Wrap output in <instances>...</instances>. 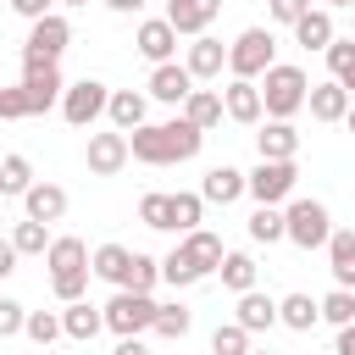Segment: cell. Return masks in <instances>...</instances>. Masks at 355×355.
I'll list each match as a JSON object with an SVG mask.
<instances>
[{
  "label": "cell",
  "instance_id": "cell-1",
  "mask_svg": "<svg viewBox=\"0 0 355 355\" xmlns=\"http://www.w3.org/2000/svg\"><path fill=\"white\" fill-rule=\"evenodd\" d=\"M200 144H205V133L178 111L172 122H144V128H133L128 133V150H133V161H144V166H172V161H194L200 155Z\"/></svg>",
  "mask_w": 355,
  "mask_h": 355
},
{
  "label": "cell",
  "instance_id": "cell-2",
  "mask_svg": "<svg viewBox=\"0 0 355 355\" xmlns=\"http://www.w3.org/2000/svg\"><path fill=\"white\" fill-rule=\"evenodd\" d=\"M44 266H50V288H55V300L61 305H72V300H83V288H89V244L78 239V233H61V239H50V250H44Z\"/></svg>",
  "mask_w": 355,
  "mask_h": 355
},
{
  "label": "cell",
  "instance_id": "cell-3",
  "mask_svg": "<svg viewBox=\"0 0 355 355\" xmlns=\"http://www.w3.org/2000/svg\"><path fill=\"white\" fill-rule=\"evenodd\" d=\"M305 100H311V78H305V67L277 61V67L261 78V105H266L272 122H288L294 111H305Z\"/></svg>",
  "mask_w": 355,
  "mask_h": 355
},
{
  "label": "cell",
  "instance_id": "cell-4",
  "mask_svg": "<svg viewBox=\"0 0 355 355\" xmlns=\"http://www.w3.org/2000/svg\"><path fill=\"white\" fill-rule=\"evenodd\" d=\"M67 44H72V22H67L61 11H50V17L28 22V39H22V67H61Z\"/></svg>",
  "mask_w": 355,
  "mask_h": 355
},
{
  "label": "cell",
  "instance_id": "cell-5",
  "mask_svg": "<svg viewBox=\"0 0 355 355\" xmlns=\"http://www.w3.org/2000/svg\"><path fill=\"white\" fill-rule=\"evenodd\" d=\"M277 67V39H272V28H244L233 44H227V72L233 78H266Z\"/></svg>",
  "mask_w": 355,
  "mask_h": 355
},
{
  "label": "cell",
  "instance_id": "cell-6",
  "mask_svg": "<svg viewBox=\"0 0 355 355\" xmlns=\"http://www.w3.org/2000/svg\"><path fill=\"white\" fill-rule=\"evenodd\" d=\"M283 227H288V244H300V250H327V239H333V216L322 200H288Z\"/></svg>",
  "mask_w": 355,
  "mask_h": 355
},
{
  "label": "cell",
  "instance_id": "cell-7",
  "mask_svg": "<svg viewBox=\"0 0 355 355\" xmlns=\"http://www.w3.org/2000/svg\"><path fill=\"white\" fill-rule=\"evenodd\" d=\"M100 311H105V327H111L116 338H139V333H150V327H155V311H161V305H155L150 294L116 288V294H111Z\"/></svg>",
  "mask_w": 355,
  "mask_h": 355
},
{
  "label": "cell",
  "instance_id": "cell-8",
  "mask_svg": "<svg viewBox=\"0 0 355 355\" xmlns=\"http://www.w3.org/2000/svg\"><path fill=\"white\" fill-rule=\"evenodd\" d=\"M105 105H111V89H105L100 78H78V83H67V94H61V116H67L72 128H94V122L105 116Z\"/></svg>",
  "mask_w": 355,
  "mask_h": 355
},
{
  "label": "cell",
  "instance_id": "cell-9",
  "mask_svg": "<svg viewBox=\"0 0 355 355\" xmlns=\"http://www.w3.org/2000/svg\"><path fill=\"white\" fill-rule=\"evenodd\" d=\"M294 183H300V166L294 161H255L250 200L255 205H283V200H294Z\"/></svg>",
  "mask_w": 355,
  "mask_h": 355
},
{
  "label": "cell",
  "instance_id": "cell-10",
  "mask_svg": "<svg viewBox=\"0 0 355 355\" xmlns=\"http://www.w3.org/2000/svg\"><path fill=\"white\" fill-rule=\"evenodd\" d=\"M128 155H133L128 150V133H116V128L111 133H89V144H83V166L94 178H116L128 166Z\"/></svg>",
  "mask_w": 355,
  "mask_h": 355
},
{
  "label": "cell",
  "instance_id": "cell-11",
  "mask_svg": "<svg viewBox=\"0 0 355 355\" xmlns=\"http://www.w3.org/2000/svg\"><path fill=\"white\" fill-rule=\"evenodd\" d=\"M133 50H139L150 67H166V61L178 55V28H172L166 17H144L139 33H133Z\"/></svg>",
  "mask_w": 355,
  "mask_h": 355
},
{
  "label": "cell",
  "instance_id": "cell-12",
  "mask_svg": "<svg viewBox=\"0 0 355 355\" xmlns=\"http://www.w3.org/2000/svg\"><path fill=\"white\" fill-rule=\"evenodd\" d=\"M222 105H227V122H239V128H261V116H266V105H261V83H250V78H227Z\"/></svg>",
  "mask_w": 355,
  "mask_h": 355
},
{
  "label": "cell",
  "instance_id": "cell-13",
  "mask_svg": "<svg viewBox=\"0 0 355 355\" xmlns=\"http://www.w3.org/2000/svg\"><path fill=\"white\" fill-rule=\"evenodd\" d=\"M194 94V72L183 67V61H166V67H150V100H161V105H178L183 111V100Z\"/></svg>",
  "mask_w": 355,
  "mask_h": 355
},
{
  "label": "cell",
  "instance_id": "cell-14",
  "mask_svg": "<svg viewBox=\"0 0 355 355\" xmlns=\"http://www.w3.org/2000/svg\"><path fill=\"white\" fill-rule=\"evenodd\" d=\"M22 89H28V111L44 116L50 105H61L67 83H61V67H22Z\"/></svg>",
  "mask_w": 355,
  "mask_h": 355
},
{
  "label": "cell",
  "instance_id": "cell-15",
  "mask_svg": "<svg viewBox=\"0 0 355 355\" xmlns=\"http://www.w3.org/2000/svg\"><path fill=\"white\" fill-rule=\"evenodd\" d=\"M250 194V172H239V166H211L205 178H200V200L205 205H233V200H244Z\"/></svg>",
  "mask_w": 355,
  "mask_h": 355
},
{
  "label": "cell",
  "instance_id": "cell-16",
  "mask_svg": "<svg viewBox=\"0 0 355 355\" xmlns=\"http://www.w3.org/2000/svg\"><path fill=\"white\" fill-rule=\"evenodd\" d=\"M178 250H183V261L200 272V283H205V277L222 266V255H227V250H222V239H216L211 227H194V233H183V239H178Z\"/></svg>",
  "mask_w": 355,
  "mask_h": 355
},
{
  "label": "cell",
  "instance_id": "cell-17",
  "mask_svg": "<svg viewBox=\"0 0 355 355\" xmlns=\"http://www.w3.org/2000/svg\"><path fill=\"white\" fill-rule=\"evenodd\" d=\"M216 11H222V0H166V22L178 28V39H183V33L200 39V33L216 22Z\"/></svg>",
  "mask_w": 355,
  "mask_h": 355
},
{
  "label": "cell",
  "instance_id": "cell-18",
  "mask_svg": "<svg viewBox=\"0 0 355 355\" xmlns=\"http://www.w3.org/2000/svg\"><path fill=\"white\" fill-rule=\"evenodd\" d=\"M22 211H28V222H61L67 216V189L61 183H33L28 194H22Z\"/></svg>",
  "mask_w": 355,
  "mask_h": 355
},
{
  "label": "cell",
  "instance_id": "cell-19",
  "mask_svg": "<svg viewBox=\"0 0 355 355\" xmlns=\"http://www.w3.org/2000/svg\"><path fill=\"white\" fill-rule=\"evenodd\" d=\"M183 67L194 72V83H200V78H222V67H227V44H222V39H211V33H200V39L189 44Z\"/></svg>",
  "mask_w": 355,
  "mask_h": 355
},
{
  "label": "cell",
  "instance_id": "cell-20",
  "mask_svg": "<svg viewBox=\"0 0 355 355\" xmlns=\"http://www.w3.org/2000/svg\"><path fill=\"white\" fill-rule=\"evenodd\" d=\"M305 105H311V116H316V122H344L355 100H349V89H344V83H333V78H327V83H311V100H305Z\"/></svg>",
  "mask_w": 355,
  "mask_h": 355
},
{
  "label": "cell",
  "instance_id": "cell-21",
  "mask_svg": "<svg viewBox=\"0 0 355 355\" xmlns=\"http://www.w3.org/2000/svg\"><path fill=\"white\" fill-rule=\"evenodd\" d=\"M144 111H150V94H139V89H111V105H105V116H111V128H116V133H133V128H144Z\"/></svg>",
  "mask_w": 355,
  "mask_h": 355
},
{
  "label": "cell",
  "instance_id": "cell-22",
  "mask_svg": "<svg viewBox=\"0 0 355 355\" xmlns=\"http://www.w3.org/2000/svg\"><path fill=\"white\" fill-rule=\"evenodd\" d=\"M233 322L255 338V333L277 327V300H272V294H261V288H250V294H239V316H233Z\"/></svg>",
  "mask_w": 355,
  "mask_h": 355
},
{
  "label": "cell",
  "instance_id": "cell-23",
  "mask_svg": "<svg viewBox=\"0 0 355 355\" xmlns=\"http://www.w3.org/2000/svg\"><path fill=\"white\" fill-rule=\"evenodd\" d=\"M327 272L338 288H355V227H333L327 239Z\"/></svg>",
  "mask_w": 355,
  "mask_h": 355
},
{
  "label": "cell",
  "instance_id": "cell-24",
  "mask_svg": "<svg viewBox=\"0 0 355 355\" xmlns=\"http://www.w3.org/2000/svg\"><path fill=\"white\" fill-rule=\"evenodd\" d=\"M255 150H261V161H294V155H300L294 122H266V128L255 133Z\"/></svg>",
  "mask_w": 355,
  "mask_h": 355
},
{
  "label": "cell",
  "instance_id": "cell-25",
  "mask_svg": "<svg viewBox=\"0 0 355 355\" xmlns=\"http://www.w3.org/2000/svg\"><path fill=\"white\" fill-rule=\"evenodd\" d=\"M338 33H333V17H327V6H311L300 22H294V44H305V50H322L327 55V44H333Z\"/></svg>",
  "mask_w": 355,
  "mask_h": 355
},
{
  "label": "cell",
  "instance_id": "cell-26",
  "mask_svg": "<svg viewBox=\"0 0 355 355\" xmlns=\"http://www.w3.org/2000/svg\"><path fill=\"white\" fill-rule=\"evenodd\" d=\"M61 327H67V338L89 344V338L105 327V311H100V305H89V300H72V305H61Z\"/></svg>",
  "mask_w": 355,
  "mask_h": 355
},
{
  "label": "cell",
  "instance_id": "cell-27",
  "mask_svg": "<svg viewBox=\"0 0 355 355\" xmlns=\"http://www.w3.org/2000/svg\"><path fill=\"white\" fill-rule=\"evenodd\" d=\"M216 277H222V288H233V294H250V288H255V277H261V266H255V255H244V250H227V255H222V266H216Z\"/></svg>",
  "mask_w": 355,
  "mask_h": 355
},
{
  "label": "cell",
  "instance_id": "cell-28",
  "mask_svg": "<svg viewBox=\"0 0 355 355\" xmlns=\"http://www.w3.org/2000/svg\"><path fill=\"white\" fill-rule=\"evenodd\" d=\"M277 322L294 327V333H311V327L322 322V300H311V294H283V300H277Z\"/></svg>",
  "mask_w": 355,
  "mask_h": 355
},
{
  "label": "cell",
  "instance_id": "cell-29",
  "mask_svg": "<svg viewBox=\"0 0 355 355\" xmlns=\"http://www.w3.org/2000/svg\"><path fill=\"white\" fill-rule=\"evenodd\" d=\"M183 116H189L200 133H211V128L227 116V105H222V94H216V89H194V94L183 100Z\"/></svg>",
  "mask_w": 355,
  "mask_h": 355
},
{
  "label": "cell",
  "instance_id": "cell-30",
  "mask_svg": "<svg viewBox=\"0 0 355 355\" xmlns=\"http://www.w3.org/2000/svg\"><path fill=\"white\" fill-rule=\"evenodd\" d=\"M89 266H94V277H105V283L122 288V277H128V266H133V250H128V244H100V250L89 255Z\"/></svg>",
  "mask_w": 355,
  "mask_h": 355
},
{
  "label": "cell",
  "instance_id": "cell-31",
  "mask_svg": "<svg viewBox=\"0 0 355 355\" xmlns=\"http://www.w3.org/2000/svg\"><path fill=\"white\" fill-rule=\"evenodd\" d=\"M28 189H33L28 155H0V200H22Z\"/></svg>",
  "mask_w": 355,
  "mask_h": 355
},
{
  "label": "cell",
  "instance_id": "cell-32",
  "mask_svg": "<svg viewBox=\"0 0 355 355\" xmlns=\"http://www.w3.org/2000/svg\"><path fill=\"white\" fill-rule=\"evenodd\" d=\"M200 222H205V200H200V194H183V189H178V194H172V233L183 239V233H194Z\"/></svg>",
  "mask_w": 355,
  "mask_h": 355
},
{
  "label": "cell",
  "instance_id": "cell-33",
  "mask_svg": "<svg viewBox=\"0 0 355 355\" xmlns=\"http://www.w3.org/2000/svg\"><path fill=\"white\" fill-rule=\"evenodd\" d=\"M250 239H255V244H277V239H288V227H283V205H255V216H250Z\"/></svg>",
  "mask_w": 355,
  "mask_h": 355
},
{
  "label": "cell",
  "instance_id": "cell-34",
  "mask_svg": "<svg viewBox=\"0 0 355 355\" xmlns=\"http://www.w3.org/2000/svg\"><path fill=\"white\" fill-rule=\"evenodd\" d=\"M189 327H194V311H189L183 300H172V305L155 311V327H150V333H161V338H183Z\"/></svg>",
  "mask_w": 355,
  "mask_h": 355
},
{
  "label": "cell",
  "instance_id": "cell-35",
  "mask_svg": "<svg viewBox=\"0 0 355 355\" xmlns=\"http://www.w3.org/2000/svg\"><path fill=\"white\" fill-rule=\"evenodd\" d=\"M327 67H333V83H344L355 94V39H333L327 44Z\"/></svg>",
  "mask_w": 355,
  "mask_h": 355
},
{
  "label": "cell",
  "instance_id": "cell-36",
  "mask_svg": "<svg viewBox=\"0 0 355 355\" xmlns=\"http://www.w3.org/2000/svg\"><path fill=\"white\" fill-rule=\"evenodd\" d=\"M139 222L155 227V233H172V194H161V189L144 194V200H139Z\"/></svg>",
  "mask_w": 355,
  "mask_h": 355
},
{
  "label": "cell",
  "instance_id": "cell-37",
  "mask_svg": "<svg viewBox=\"0 0 355 355\" xmlns=\"http://www.w3.org/2000/svg\"><path fill=\"white\" fill-rule=\"evenodd\" d=\"M11 244H17V255H44V250H50V227L22 216V222L11 227Z\"/></svg>",
  "mask_w": 355,
  "mask_h": 355
},
{
  "label": "cell",
  "instance_id": "cell-38",
  "mask_svg": "<svg viewBox=\"0 0 355 355\" xmlns=\"http://www.w3.org/2000/svg\"><path fill=\"white\" fill-rule=\"evenodd\" d=\"M39 349L44 344H55V338H67V327H61V311H28V327H22Z\"/></svg>",
  "mask_w": 355,
  "mask_h": 355
},
{
  "label": "cell",
  "instance_id": "cell-39",
  "mask_svg": "<svg viewBox=\"0 0 355 355\" xmlns=\"http://www.w3.org/2000/svg\"><path fill=\"white\" fill-rule=\"evenodd\" d=\"M155 283H161V261H150V255H139V250H133V266H128L122 288H133V294H150Z\"/></svg>",
  "mask_w": 355,
  "mask_h": 355
},
{
  "label": "cell",
  "instance_id": "cell-40",
  "mask_svg": "<svg viewBox=\"0 0 355 355\" xmlns=\"http://www.w3.org/2000/svg\"><path fill=\"white\" fill-rule=\"evenodd\" d=\"M322 322L349 327V322H355V288H333V294H322Z\"/></svg>",
  "mask_w": 355,
  "mask_h": 355
},
{
  "label": "cell",
  "instance_id": "cell-41",
  "mask_svg": "<svg viewBox=\"0 0 355 355\" xmlns=\"http://www.w3.org/2000/svg\"><path fill=\"white\" fill-rule=\"evenodd\" d=\"M211 355H250V333H244L239 322H222V327L211 333Z\"/></svg>",
  "mask_w": 355,
  "mask_h": 355
},
{
  "label": "cell",
  "instance_id": "cell-42",
  "mask_svg": "<svg viewBox=\"0 0 355 355\" xmlns=\"http://www.w3.org/2000/svg\"><path fill=\"white\" fill-rule=\"evenodd\" d=\"M161 283H172V288H194V283H200V272L183 261V250H172V255L161 261Z\"/></svg>",
  "mask_w": 355,
  "mask_h": 355
},
{
  "label": "cell",
  "instance_id": "cell-43",
  "mask_svg": "<svg viewBox=\"0 0 355 355\" xmlns=\"http://www.w3.org/2000/svg\"><path fill=\"white\" fill-rule=\"evenodd\" d=\"M22 327H28V305H17V300L0 294V338H17Z\"/></svg>",
  "mask_w": 355,
  "mask_h": 355
},
{
  "label": "cell",
  "instance_id": "cell-44",
  "mask_svg": "<svg viewBox=\"0 0 355 355\" xmlns=\"http://www.w3.org/2000/svg\"><path fill=\"white\" fill-rule=\"evenodd\" d=\"M0 116H6V122L33 116V111H28V89H22V83H17V89H0Z\"/></svg>",
  "mask_w": 355,
  "mask_h": 355
},
{
  "label": "cell",
  "instance_id": "cell-45",
  "mask_svg": "<svg viewBox=\"0 0 355 355\" xmlns=\"http://www.w3.org/2000/svg\"><path fill=\"white\" fill-rule=\"evenodd\" d=\"M305 11H311V0H272V22H288L294 28Z\"/></svg>",
  "mask_w": 355,
  "mask_h": 355
},
{
  "label": "cell",
  "instance_id": "cell-46",
  "mask_svg": "<svg viewBox=\"0 0 355 355\" xmlns=\"http://www.w3.org/2000/svg\"><path fill=\"white\" fill-rule=\"evenodd\" d=\"M50 6H55V0H11V11H17V17H28V22L50 17Z\"/></svg>",
  "mask_w": 355,
  "mask_h": 355
},
{
  "label": "cell",
  "instance_id": "cell-47",
  "mask_svg": "<svg viewBox=\"0 0 355 355\" xmlns=\"http://www.w3.org/2000/svg\"><path fill=\"white\" fill-rule=\"evenodd\" d=\"M11 272H17V244L0 239V277H11Z\"/></svg>",
  "mask_w": 355,
  "mask_h": 355
},
{
  "label": "cell",
  "instance_id": "cell-48",
  "mask_svg": "<svg viewBox=\"0 0 355 355\" xmlns=\"http://www.w3.org/2000/svg\"><path fill=\"white\" fill-rule=\"evenodd\" d=\"M111 355H150V344H144V338H116Z\"/></svg>",
  "mask_w": 355,
  "mask_h": 355
},
{
  "label": "cell",
  "instance_id": "cell-49",
  "mask_svg": "<svg viewBox=\"0 0 355 355\" xmlns=\"http://www.w3.org/2000/svg\"><path fill=\"white\" fill-rule=\"evenodd\" d=\"M116 17H133V11H144V0H105Z\"/></svg>",
  "mask_w": 355,
  "mask_h": 355
},
{
  "label": "cell",
  "instance_id": "cell-50",
  "mask_svg": "<svg viewBox=\"0 0 355 355\" xmlns=\"http://www.w3.org/2000/svg\"><path fill=\"white\" fill-rule=\"evenodd\" d=\"M338 355H355V322H349V327H338Z\"/></svg>",
  "mask_w": 355,
  "mask_h": 355
},
{
  "label": "cell",
  "instance_id": "cell-51",
  "mask_svg": "<svg viewBox=\"0 0 355 355\" xmlns=\"http://www.w3.org/2000/svg\"><path fill=\"white\" fill-rule=\"evenodd\" d=\"M322 6H355V0H322Z\"/></svg>",
  "mask_w": 355,
  "mask_h": 355
},
{
  "label": "cell",
  "instance_id": "cell-52",
  "mask_svg": "<svg viewBox=\"0 0 355 355\" xmlns=\"http://www.w3.org/2000/svg\"><path fill=\"white\" fill-rule=\"evenodd\" d=\"M344 122H349V133H355V105H349V116H344Z\"/></svg>",
  "mask_w": 355,
  "mask_h": 355
},
{
  "label": "cell",
  "instance_id": "cell-53",
  "mask_svg": "<svg viewBox=\"0 0 355 355\" xmlns=\"http://www.w3.org/2000/svg\"><path fill=\"white\" fill-rule=\"evenodd\" d=\"M61 6H89V0H61Z\"/></svg>",
  "mask_w": 355,
  "mask_h": 355
},
{
  "label": "cell",
  "instance_id": "cell-54",
  "mask_svg": "<svg viewBox=\"0 0 355 355\" xmlns=\"http://www.w3.org/2000/svg\"><path fill=\"white\" fill-rule=\"evenodd\" d=\"M250 355H272V349H250Z\"/></svg>",
  "mask_w": 355,
  "mask_h": 355
},
{
  "label": "cell",
  "instance_id": "cell-55",
  "mask_svg": "<svg viewBox=\"0 0 355 355\" xmlns=\"http://www.w3.org/2000/svg\"><path fill=\"white\" fill-rule=\"evenodd\" d=\"M0 89H6V83H0Z\"/></svg>",
  "mask_w": 355,
  "mask_h": 355
}]
</instances>
